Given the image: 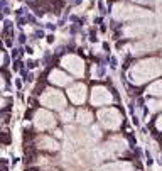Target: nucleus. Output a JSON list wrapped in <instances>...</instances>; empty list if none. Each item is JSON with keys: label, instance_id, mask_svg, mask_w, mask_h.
Masks as SVG:
<instances>
[{"label": "nucleus", "instance_id": "f257e3e1", "mask_svg": "<svg viewBox=\"0 0 162 171\" xmlns=\"http://www.w3.org/2000/svg\"><path fill=\"white\" fill-rule=\"evenodd\" d=\"M162 75V61L160 59H145L140 61L130 69V80L133 83H145L152 78Z\"/></svg>", "mask_w": 162, "mask_h": 171}, {"label": "nucleus", "instance_id": "f03ea898", "mask_svg": "<svg viewBox=\"0 0 162 171\" xmlns=\"http://www.w3.org/2000/svg\"><path fill=\"white\" fill-rule=\"evenodd\" d=\"M113 15L120 20H127V19H137V17H149V12L144 9L133 7V5H127V4H118L113 7Z\"/></svg>", "mask_w": 162, "mask_h": 171}, {"label": "nucleus", "instance_id": "7ed1b4c3", "mask_svg": "<svg viewBox=\"0 0 162 171\" xmlns=\"http://www.w3.org/2000/svg\"><path fill=\"white\" fill-rule=\"evenodd\" d=\"M98 120L100 124L106 129H117L122 124V115L117 109H101L98 112Z\"/></svg>", "mask_w": 162, "mask_h": 171}, {"label": "nucleus", "instance_id": "20e7f679", "mask_svg": "<svg viewBox=\"0 0 162 171\" xmlns=\"http://www.w3.org/2000/svg\"><path fill=\"white\" fill-rule=\"evenodd\" d=\"M41 103L49 109H58V110H63L66 107V99L64 95L58 90H46L41 97Z\"/></svg>", "mask_w": 162, "mask_h": 171}, {"label": "nucleus", "instance_id": "39448f33", "mask_svg": "<svg viewBox=\"0 0 162 171\" xmlns=\"http://www.w3.org/2000/svg\"><path fill=\"white\" fill-rule=\"evenodd\" d=\"M61 65L64 66L68 71H71L74 76H81V75H83V71H85V65H83V61H81L78 56H74V54H68V56H64V58L61 59Z\"/></svg>", "mask_w": 162, "mask_h": 171}, {"label": "nucleus", "instance_id": "423d86ee", "mask_svg": "<svg viewBox=\"0 0 162 171\" xmlns=\"http://www.w3.org/2000/svg\"><path fill=\"white\" fill-rule=\"evenodd\" d=\"M34 124H36V127H37V129L44 131V129L52 127V125L56 124V119H54V115H52L51 112H47V110H39V112L36 113Z\"/></svg>", "mask_w": 162, "mask_h": 171}, {"label": "nucleus", "instance_id": "0eeeda50", "mask_svg": "<svg viewBox=\"0 0 162 171\" xmlns=\"http://www.w3.org/2000/svg\"><path fill=\"white\" fill-rule=\"evenodd\" d=\"M112 100L113 99H112V95H110V91L103 87H96V88H93V91H91V103L96 105V107L106 105V103H110Z\"/></svg>", "mask_w": 162, "mask_h": 171}, {"label": "nucleus", "instance_id": "6e6552de", "mask_svg": "<svg viewBox=\"0 0 162 171\" xmlns=\"http://www.w3.org/2000/svg\"><path fill=\"white\" fill-rule=\"evenodd\" d=\"M68 97L71 99L73 103H76V105H81V103L86 100V87H85L83 83H74L73 87H69Z\"/></svg>", "mask_w": 162, "mask_h": 171}, {"label": "nucleus", "instance_id": "1a4fd4ad", "mask_svg": "<svg viewBox=\"0 0 162 171\" xmlns=\"http://www.w3.org/2000/svg\"><path fill=\"white\" fill-rule=\"evenodd\" d=\"M149 31H150V27L145 26V24H132V26H128L125 29V34L128 37H139L142 34L149 32Z\"/></svg>", "mask_w": 162, "mask_h": 171}, {"label": "nucleus", "instance_id": "9d476101", "mask_svg": "<svg viewBox=\"0 0 162 171\" xmlns=\"http://www.w3.org/2000/svg\"><path fill=\"white\" fill-rule=\"evenodd\" d=\"M101 171H132L130 163H123V161H117V163H110L101 166Z\"/></svg>", "mask_w": 162, "mask_h": 171}, {"label": "nucleus", "instance_id": "9b49d317", "mask_svg": "<svg viewBox=\"0 0 162 171\" xmlns=\"http://www.w3.org/2000/svg\"><path fill=\"white\" fill-rule=\"evenodd\" d=\"M49 80L52 81L54 85H59V87H64V85H68V83H69V80H71V78H69L68 75H64V73H61V71H59V69H56V71H52V73H51Z\"/></svg>", "mask_w": 162, "mask_h": 171}, {"label": "nucleus", "instance_id": "f8f14e48", "mask_svg": "<svg viewBox=\"0 0 162 171\" xmlns=\"http://www.w3.org/2000/svg\"><path fill=\"white\" fill-rule=\"evenodd\" d=\"M39 147H42V149H49V151H56L58 149V142L54 141L52 137H41L39 139Z\"/></svg>", "mask_w": 162, "mask_h": 171}, {"label": "nucleus", "instance_id": "ddd939ff", "mask_svg": "<svg viewBox=\"0 0 162 171\" xmlns=\"http://www.w3.org/2000/svg\"><path fill=\"white\" fill-rule=\"evenodd\" d=\"M76 117H78L76 120H78L79 124H83V125L91 124V120H93V117H91V113L88 112V110H79V112H78V115H76Z\"/></svg>", "mask_w": 162, "mask_h": 171}, {"label": "nucleus", "instance_id": "4468645a", "mask_svg": "<svg viewBox=\"0 0 162 171\" xmlns=\"http://www.w3.org/2000/svg\"><path fill=\"white\" fill-rule=\"evenodd\" d=\"M149 93L155 95V97H162V80H157L149 87Z\"/></svg>", "mask_w": 162, "mask_h": 171}, {"label": "nucleus", "instance_id": "2eb2a0df", "mask_svg": "<svg viewBox=\"0 0 162 171\" xmlns=\"http://www.w3.org/2000/svg\"><path fill=\"white\" fill-rule=\"evenodd\" d=\"M74 119V109H63L61 110V120L63 122H69Z\"/></svg>", "mask_w": 162, "mask_h": 171}, {"label": "nucleus", "instance_id": "dca6fc26", "mask_svg": "<svg viewBox=\"0 0 162 171\" xmlns=\"http://www.w3.org/2000/svg\"><path fill=\"white\" fill-rule=\"evenodd\" d=\"M147 105H149V109H150V112H159V110L162 109V102H160V100H149Z\"/></svg>", "mask_w": 162, "mask_h": 171}, {"label": "nucleus", "instance_id": "f3484780", "mask_svg": "<svg viewBox=\"0 0 162 171\" xmlns=\"http://www.w3.org/2000/svg\"><path fill=\"white\" fill-rule=\"evenodd\" d=\"M155 125H157V129H159V131H162V115L157 119V122H155Z\"/></svg>", "mask_w": 162, "mask_h": 171}, {"label": "nucleus", "instance_id": "a211bd4d", "mask_svg": "<svg viewBox=\"0 0 162 171\" xmlns=\"http://www.w3.org/2000/svg\"><path fill=\"white\" fill-rule=\"evenodd\" d=\"M4 87H5V81H4V78L0 76V90H2V88H4Z\"/></svg>", "mask_w": 162, "mask_h": 171}, {"label": "nucleus", "instance_id": "6ab92c4d", "mask_svg": "<svg viewBox=\"0 0 162 171\" xmlns=\"http://www.w3.org/2000/svg\"><path fill=\"white\" fill-rule=\"evenodd\" d=\"M4 105V99H0V107Z\"/></svg>", "mask_w": 162, "mask_h": 171}, {"label": "nucleus", "instance_id": "aec40b11", "mask_svg": "<svg viewBox=\"0 0 162 171\" xmlns=\"http://www.w3.org/2000/svg\"><path fill=\"white\" fill-rule=\"evenodd\" d=\"M2 154H4V151H2V147H0V156H2Z\"/></svg>", "mask_w": 162, "mask_h": 171}, {"label": "nucleus", "instance_id": "412c9836", "mask_svg": "<svg viewBox=\"0 0 162 171\" xmlns=\"http://www.w3.org/2000/svg\"><path fill=\"white\" fill-rule=\"evenodd\" d=\"M0 61H2V56H0Z\"/></svg>", "mask_w": 162, "mask_h": 171}]
</instances>
